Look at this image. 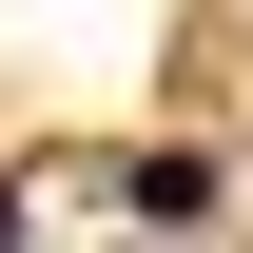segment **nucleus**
Instances as JSON below:
<instances>
[{"mask_svg":"<svg viewBox=\"0 0 253 253\" xmlns=\"http://www.w3.org/2000/svg\"><path fill=\"white\" fill-rule=\"evenodd\" d=\"M0 253H20V175H0Z\"/></svg>","mask_w":253,"mask_h":253,"instance_id":"2","label":"nucleus"},{"mask_svg":"<svg viewBox=\"0 0 253 253\" xmlns=\"http://www.w3.org/2000/svg\"><path fill=\"white\" fill-rule=\"evenodd\" d=\"M117 195H136V214H156V234H195V214H214V156H195V136H156V156H136Z\"/></svg>","mask_w":253,"mask_h":253,"instance_id":"1","label":"nucleus"}]
</instances>
